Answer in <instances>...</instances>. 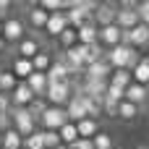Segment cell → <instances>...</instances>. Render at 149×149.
Masks as SVG:
<instances>
[{
    "label": "cell",
    "instance_id": "obj_1",
    "mask_svg": "<svg viewBox=\"0 0 149 149\" xmlns=\"http://www.w3.org/2000/svg\"><path fill=\"white\" fill-rule=\"evenodd\" d=\"M10 126H13V131L21 136V139H26V136H31L34 131H37V123H34V118L26 113V107H10Z\"/></svg>",
    "mask_w": 149,
    "mask_h": 149
},
{
    "label": "cell",
    "instance_id": "obj_2",
    "mask_svg": "<svg viewBox=\"0 0 149 149\" xmlns=\"http://www.w3.org/2000/svg\"><path fill=\"white\" fill-rule=\"evenodd\" d=\"M71 94H73L71 81H65V84H50L47 92H45V102L50 107H65L68 100H71Z\"/></svg>",
    "mask_w": 149,
    "mask_h": 149
},
{
    "label": "cell",
    "instance_id": "obj_3",
    "mask_svg": "<svg viewBox=\"0 0 149 149\" xmlns=\"http://www.w3.org/2000/svg\"><path fill=\"white\" fill-rule=\"evenodd\" d=\"M3 42L5 45H18L24 37H26V24L21 21V18H16V16H8L5 21H3Z\"/></svg>",
    "mask_w": 149,
    "mask_h": 149
},
{
    "label": "cell",
    "instance_id": "obj_4",
    "mask_svg": "<svg viewBox=\"0 0 149 149\" xmlns=\"http://www.w3.org/2000/svg\"><path fill=\"white\" fill-rule=\"evenodd\" d=\"M42 126H45V131H60L65 123H68V115H65V107H50L47 105V110L42 113Z\"/></svg>",
    "mask_w": 149,
    "mask_h": 149
},
{
    "label": "cell",
    "instance_id": "obj_5",
    "mask_svg": "<svg viewBox=\"0 0 149 149\" xmlns=\"http://www.w3.org/2000/svg\"><path fill=\"white\" fill-rule=\"evenodd\" d=\"M115 13H118V5H113V3H97V8L92 13V24L97 29L110 26V24H115Z\"/></svg>",
    "mask_w": 149,
    "mask_h": 149
},
{
    "label": "cell",
    "instance_id": "obj_6",
    "mask_svg": "<svg viewBox=\"0 0 149 149\" xmlns=\"http://www.w3.org/2000/svg\"><path fill=\"white\" fill-rule=\"evenodd\" d=\"M42 50V39H39V34L37 31H31V34H26L18 45H16V58H24V60H31L37 52Z\"/></svg>",
    "mask_w": 149,
    "mask_h": 149
},
{
    "label": "cell",
    "instance_id": "obj_7",
    "mask_svg": "<svg viewBox=\"0 0 149 149\" xmlns=\"http://www.w3.org/2000/svg\"><path fill=\"white\" fill-rule=\"evenodd\" d=\"M131 50H134V47H123V45H118V47H110V50L105 52V63L110 65V71H120V68H126Z\"/></svg>",
    "mask_w": 149,
    "mask_h": 149
},
{
    "label": "cell",
    "instance_id": "obj_8",
    "mask_svg": "<svg viewBox=\"0 0 149 149\" xmlns=\"http://www.w3.org/2000/svg\"><path fill=\"white\" fill-rule=\"evenodd\" d=\"M139 16H136V8H120L118 5V13H115V26L120 31H131L134 26H139Z\"/></svg>",
    "mask_w": 149,
    "mask_h": 149
},
{
    "label": "cell",
    "instance_id": "obj_9",
    "mask_svg": "<svg viewBox=\"0 0 149 149\" xmlns=\"http://www.w3.org/2000/svg\"><path fill=\"white\" fill-rule=\"evenodd\" d=\"M65 115H68V120L71 123H79V120H84L86 118V110H84V97L81 94H71V100H68V105H65Z\"/></svg>",
    "mask_w": 149,
    "mask_h": 149
},
{
    "label": "cell",
    "instance_id": "obj_10",
    "mask_svg": "<svg viewBox=\"0 0 149 149\" xmlns=\"http://www.w3.org/2000/svg\"><path fill=\"white\" fill-rule=\"evenodd\" d=\"M65 29H68L65 10H60V13H50V18H47V24H45V29H42V31H47L50 37H55V39H58Z\"/></svg>",
    "mask_w": 149,
    "mask_h": 149
},
{
    "label": "cell",
    "instance_id": "obj_11",
    "mask_svg": "<svg viewBox=\"0 0 149 149\" xmlns=\"http://www.w3.org/2000/svg\"><path fill=\"white\" fill-rule=\"evenodd\" d=\"M97 45H100V47L105 45L107 50H110V47H118V45H120V29H118L115 24L102 26V29H100V34H97Z\"/></svg>",
    "mask_w": 149,
    "mask_h": 149
},
{
    "label": "cell",
    "instance_id": "obj_12",
    "mask_svg": "<svg viewBox=\"0 0 149 149\" xmlns=\"http://www.w3.org/2000/svg\"><path fill=\"white\" fill-rule=\"evenodd\" d=\"M8 97H10V107H29V102L34 100L31 89H29L24 81H18V84H16V89H13Z\"/></svg>",
    "mask_w": 149,
    "mask_h": 149
},
{
    "label": "cell",
    "instance_id": "obj_13",
    "mask_svg": "<svg viewBox=\"0 0 149 149\" xmlns=\"http://www.w3.org/2000/svg\"><path fill=\"white\" fill-rule=\"evenodd\" d=\"M110 73L113 71H110V65L105 60H97V63H92V65L84 68V79H89V81H107Z\"/></svg>",
    "mask_w": 149,
    "mask_h": 149
},
{
    "label": "cell",
    "instance_id": "obj_14",
    "mask_svg": "<svg viewBox=\"0 0 149 149\" xmlns=\"http://www.w3.org/2000/svg\"><path fill=\"white\" fill-rule=\"evenodd\" d=\"M47 18H50V13H45L39 5H31V8L26 10V24H29L31 31H42L45 24H47Z\"/></svg>",
    "mask_w": 149,
    "mask_h": 149
},
{
    "label": "cell",
    "instance_id": "obj_15",
    "mask_svg": "<svg viewBox=\"0 0 149 149\" xmlns=\"http://www.w3.org/2000/svg\"><path fill=\"white\" fill-rule=\"evenodd\" d=\"M147 97H149V86H141V84H131L126 89V94H123V100L131 102V105H136V107L147 105Z\"/></svg>",
    "mask_w": 149,
    "mask_h": 149
},
{
    "label": "cell",
    "instance_id": "obj_16",
    "mask_svg": "<svg viewBox=\"0 0 149 149\" xmlns=\"http://www.w3.org/2000/svg\"><path fill=\"white\" fill-rule=\"evenodd\" d=\"M24 84L31 89L34 97H42V100H45V92H47V76H45V73H31Z\"/></svg>",
    "mask_w": 149,
    "mask_h": 149
},
{
    "label": "cell",
    "instance_id": "obj_17",
    "mask_svg": "<svg viewBox=\"0 0 149 149\" xmlns=\"http://www.w3.org/2000/svg\"><path fill=\"white\" fill-rule=\"evenodd\" d=\"M76 134H79V139H94L100 134V123L92 120V118H84V120L76 123Z\"/></svg>",
    "mask_w": 149,
    "mask_h": 149
},
{
    "label": "cell",
    "instance_id": "obj_18",
    "mask_svg": "<svg viewBox=\"0 0 149 149\" xmlns=\"http://www.w3.org/2000/svg\"><path fill=\"white\" fill-rule=\"evenodd\" d=\"M128 34H131V47H134V50H139V47H147V45H149V26H144V24L134 26Z\"/></svg>",
    "mask_w": 149,
    "mask_h": 149
},
{
    "label": "cell",
    "instance_id": "obj_19",
    "mask_svg": "<svg viewBox=\"0 0 149 149\" xmlns=\"http://www.w3.org/2000/svg\"><path fill=\"white\" fill-rule=\"evenodd\" d=\"M131 79H134V84L149 86V58H141V60L136 63V68L131 71Z\"/></svg>",
    "mask_w": 149,
    "mask_h": 149
},
{
    "label": "cell",
    "instance_id": "obj_20",
    "mask_svg": "<svg viewBox=\"0 0 149 149\" xmlns=\"http://www.w3.org/2000/svg\"><path fill=\"white\" fill-rule=\"evenodd\" d=\"M97 34H100V29H97L94 24H84L81 29H76L79 45H94V42H97Z\"/></svg>",
    "mask_w": 149,
    "mask_h": 149
},
{
    "label": "cell",
    "instance_id": "obj_21",
    "mask_svg": "<svg viewBox=\"0 0 149 149\" xmlns=\"http://www.w3.org/2000/svg\"><path fill=\"white\" fill-rule=\"evenodd\" d=\"M50 65H52V55H50V50H39V52L31 58V68H34V73H47Z\"/></svg>",
    "mask_w": 149,
    "mask_h": 149
},
{
    "label": "cell",
    "instance_id": "obj_22",
    "mask_svg": "<svg viewBox=\"0 0 149 149\" xmlns=\"http://www.w3.org/2000/svg\"><path fill=\"white\" fill-rule=\"evenodd\" d=\"M18 81H26L31 73H34V68H31V60H24V58H13V71H10Z\"/></svg>",
    "mask_w": 149,
    "mask_h": 149
},
{
    "label": "cell",
    "instance_id": "obj_23",
    "mask_svg": "<svg viewBox=\"0 0 149 149\" xmlns=\"http://www.w3.org/2000/svg\"><path fill=\"white\" fill-rule=\"evenodd\" d=\"M45 76H47V86H50V84H65V81H68L65 68H63L60 63H55V60H52V65L47 68V73H45Z\"/></svg>",
    "mask_w": 149,
    "mask_h": 149
},
{
    "label": "cell",
    "instance_id": "obj_24",
    "mask_svg": "<svg viewBox=\"0 0 149 149\" xmlns=\"http://www.w3.org/2000/svg\"><path fill=\"white\" fill-rule=\"evenodd\" d=\"M107 84H113V86H118V89H128V86L134 84V79H131V71H126V68H120V71H113V73H110V79H107Z\"/></svg>",
    "mask_w": 149,
    "mask_h": 149
},
{
    "label": "cell",
    "instance_id": "obj_25",
    "mask_svg": "<svg viewBox=\"0 0 149 149\" xmlns=\"http://www.w3.org/2000/svg\"><path fill=\"white\" fill-rule=\"evenodd\" d=\"M21 144H24V139L13 128H8V131L0 134V149H21Z\"/></svg>",
    "mask_w": 149,
    "mask_h": 149
},
{
    "label": "cell",
    "instance_id": "obj_26",
    "mask_svg": "<svg viewBox=\"0 0 149 149\" xmlns=\"http://www.w3.org/2000/svg\"><path fill=\"white\" fill-rule=\"evenodd\" d=\"M58 136H60V144H63V147H71V144H76V141H79L76 123H71V120H68V123H65V126L58 131Z\"/></svg>",
    "mask_w": 149,
    "mask_h": 149
},
{
    "label": "cell",
    "instance_id": "obj_27",
    "mask_svg": "<svg viewBox=\"0 0 149 149\" xmlns=\"http://www.w3.org/2000/svg\"><path fill=\"white\" fill-rule=\"evenodd\" d=\"M45 110H47V102H45L42 97H34V100L29 102V107H26V113H29V115L34 118V123H37V120L42 118V113H45Z\"/></svg>",
    "mask_w": 149,
    "mask_h": 149
},
{
    "label": "cell",
    "instance_id": "obj_28",
    "mask_svg": "<svg viewBox=\"0 0 149 149\" xmlns=\"http://www.w3.org/2000/svg\"><path fill=\"white\" fill-rule=\"evenodd\" d=\"M136 115H139V107H136V105H131V102H126V100L118 105V118H120V120H134Z\"/></svg>",
    "mask_w": 149,
    "mask_h": 149
},
{
    "label": "cell",
    "instance_id": "obj_29",
    "mask_svg": "<svg viewBox=\"0 0 149 149\" xmlns=\"http://www.w3.org/2000/svg\"><path fill=\"white\" fill-rule=\"evenodd\" d=\"M16 84H18V79L10 71H3V76H0V94H10L16 89Z\"/></svg>",
    "mask_w": 149,
    "mask_h": 149
},
{
    "label": "cell",
    "instance_id": "obj_30",
    "mask_svg": "<svg viewBox=\"0 0 149 149\" xmlns=\"http://www.w3.org/2000/svg\"><path fill=\"white\" fill-rule=\"evenodd\" d=\"M58 42H60V47H63V50L76 47V45H79V39H76V29H71V26H68V29H65V31L58 37Z\"/></svg>",
    "mask_w": 149,
    "mask_h": 149
},
{
    "label": "cell",
    "instance_id": "obj_31",
    "mask_svg": "<svg viewBox=\"0 0 149 149\" xmlns=\"http://www.w3.org/2000/svg\"><path fill=\"white\" fill-rule=\"evenodd\" d=\"M92 147L94 149H113V136L105 134V131H100V134L92 139Z\"/></svg>",
    "mask_w": 149,
    "mask_h": 149
},
{
    "label": "cell",
    "instance_id": "obj_32",
    "mask_svg": "<svg viewBox=\"0 0 149 149\" xmlns=\"http://www.w3.org/2000/svg\"><path fill=\"white\" fill-rule=\"evenodd\" d=\"M39 134H42V144H45V149L60 147V136H58V131H39Z\"/></svg>",
    "mask_w": 149,
    "mask_h": 149
},
{
    "label": "cell",
    "instance_id": "obj_33",
    "mask_svg": "<svg viewBox=\"0 0 149 149\" xmlns=\"http://www.w3.org/2000/svg\"><path fill=\"white\" fill-rule=\"evenodd\" d=\"M21 149H45V144H42V134L34 131L31 136H26L24 144H21Z\"/></svg>",
    "mask_w": 149,
    "mask_h": 149
},
{
    "label": "cell",
    "instance_id": "obj_34",
    "mask_svg": "<svg viewBox=\"0 0 149 149\" xmlns=\"http://www.w3.org/2000/svg\"><path fill=\"white\" fill-rule=\"evenodd\" d=\"M136 16H139V21L149 26V0H141V3H136Z\"/></svg>",
    "mask_w": 149,
    "mask_h": 149
},
{
    "label": "cell",
    "instance_id": "obj_35",
    "mask_svg": "<svg viewBox=\"0 0 149 149\" xmlns=\"http://www.w3.org/2000/svg\"><path fill=\"white\" fill-rule=\"evenodd\" d=\"M118 105H120V102H113V100L105 97V100H102V113H105L107 118H118Z\"/></svg>",
    "mask_w": 149,
    "mask_h": 149
},
{
    "label": "cell",
    "instance_id": "obj_36",
    "mask_svg": "<svg viewBox=\"0 0 149 149\" xmlns=\"http://www.w3.org/2000/svg\"><path fill=\"white\" fill-rule=\"evenodd\" d=\"M8 113H10V97L0 94V115H8Z\"/></svg>",
    "mask_w": 149,
    "mask_h": 149
},
{
    "label": "cell",
    "instance_id": "obj_37",
    "mask_svg": "<svg viewBox=\"0 0 149 149\" xmlns=\"http://www.w3.org/2000/svg\"><path fill=\"white\" fill-rule=\"evenodd\" d=\"M68 149H94V147H92V139H79L76 144H71Z\"/></svg>",
    "mask_w": 149,
    "mask_h": 149
},
{
    "label": "cell",
    "instance_id": "obj_38",
    "mask_svg": "<svg viewBox=\"0 0 149 149\" xmlns=\"http://www.w3.org/2000/svg\"><path fill=\"white\" fill-rule=\"evenodd\" d=\"M8 128H13V126H10V115H0V134L8 131Z\"/></svg>",
    "mask_w": 149,
    "mask_h": 149
},
{
    "label": "cell",
    "instance_id": "obj_39",
    "mask_svg": "<svg viewBox=\"0 0 149 149\" xmlns=\"http://www.w3.org/2000/svg\"><path fill=\"white\" fill-rule=\"evenodd\" d=\"M8 8H10V3H8V0H0V21L8 18Z\"/></svg>",
    "mask_w": 149,
    "mask_h": 149
},
{
    "label": "cell",
    "instance_id": "obj_40",
    "mask_svg": "<svg viewBox=\"0 0 149 149\" xmlns=\"http://www.w3.org/2000/svg\"><path fill=\"white\" fill-rule=\"evenodd\" d=\"M5 47H8V45H5V42H3V37H0V52H5Z\"/></svg>",
    "mask_w": 149,
    "mask_h": 149
},
{
    "label": "cell",
    "instance_id": "obj_41",
    "mask_svg": "<svg viewBox=\"0 0 149 149\" xmlns=\"http://www.w3.org/2000/svg\"><path fill=\"white\" fill-rule=\"evenodd\" d=\"M55 149H68V147H63V144H60V147H55Z\"/></svg>",
    "mask_w": 149,
    "mask_h": 149
},
{
    "label": "cell",
    "instance_id": "obj_42",
    "mask_svg": "<svg viewBox=\"0 0 149 149\" xmlns=\"http://www.w3.org/2000/svg\"><path fill=\"white\" fill-rule=\"evenodd\" d=\"M0 34H3V21H0Z\"/></svg>",
    "mask_w": 149,
    "mask_h": 149
},
{
    "label": "cell",
    "instance_id": "obj_43",
    "mask_svg": "<svg viewBox=\"0 0 149 149\" xmlns=\"http://www.w3.org/2000/svg\"><path fill=\"white\" fill-rule=\"evenodd\" d=\"M3 71H5V68H3V65H0V76H3Z\"/></svg>",
    "mask_w": 149,
    "mask_h": 149
},
{
    "label": "cell",
    "instance_id": "obj_44",
    "mask_svg": "<svg viewBox=\"0 0 149 149\" xmlns=\"http://www.w3.org/2000/svg\"><path fill=\"white\" fill-rule=\"evenodd\" d=\"M136 149H149V147H136Z\"/></svg>",
    "mask_w": 149,
    "mask_h": 149
},
{
    "label": "cell",
    "instance_id": "obj_45",
    "mask_svg": "<svg viewBox=\"0 0 149 149\" xmlns=\"http://www.w3.org/2000/svg\"><path fill=\"white\" fill-rule=\"evenodd\" d=\"M147 107H149V97H147Z\"/></svg>",
    "mask_w": 149,
    "mask_h": 149
}]
</instances>
